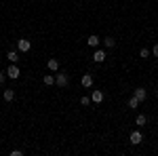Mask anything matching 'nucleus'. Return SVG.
<instances>
[{"instance_id": "1", "label": "nucleus", "mask_w": 158, "mask_h": 156, "mask_svg": "<svg viewBox=\"0 0 158 156\" xmlns=\"http://www.w3.org/2000/svg\"><path fill=\"white\" fill-rule=\"evenodd\" d=\"M55 84L59 86V89H65L68 84H70V76L65 72H57V76H55Z\"/></svg>"}, {"instance_id": "2", "label": "nucleus", "mask_w": 158, "mask_h": 156, "mask_svg": "<svg viewBox=\"0 0 158 156\" xmlns=\"http://www.w3.org/2000/svg\"><path fill=\"white\" fill-rule=\"evenodd\" d=\"M32 48V42L27 40V38H21V40H17V51L19 53H27Z\"/></svg>"}, {"instance_id": "3", "label": "nucleus", "mask_w": 158, "mask_h": 156, "mask_svg": "<svg viewBox=\"0 0 158 156\" xmlns=\"http://www.w3.org/2000/svg\"><path fill=\"white\" fill-rule=\"evenodd\" d=\"M19 68H17V65H15V63H13V65H9V68H6V76H9V78H11V80H17V78H19Z\"/></svg>"}, {"instance_id": "4", "label": "nucleus", "mask_w": 158, "mask_h": 156, "mask_svg": "<svg viewBox=\"0 0 158 156\" xmlns=\"http://www.w3.org/2000/svg\"><path fill=\"white\" fill-rule=\"evenodd\" d=\"M129 139H131V144H133V145H139L141 141H143V135H141V131H133Z\"/></svg>"}, {"instance_id": "5", "label": "nucleus", "mask_w": 158, "mask_h": 156, "mask_svg": "<svg viewBox=\"0 0 158 156\" xmlns=\"http://www.w3.org/2000/svg\"><path fill=\"white\" fill-rule=\"evenodd\" d=\"M93 61H95V63H103V61H106V51H103V48H97L95 55H93Z\"/></svg>"}, {"instance_id": "6", "label": "nucleus", "mask_w": 158, "mask_h": 156, "mask_svg": "<svg viewBox=\"0 0 158 156\" xmlns=\"http://www.w3.org/2000/svg\"><path fill=\"white\" fill-rule=\"evenodd\" d=\"M2 97H4L6 103H11L13 99H15V91H13V89H4V91H2Z\"/></svg>"}, {"instance_id": "7", "label": "nucleus", "mask_w": 158, "mask_h": 156, "mask_svg": "<svg viewBox=\"0 0 158 156\" xmlns=\"http://www.w3.org/2000/svg\"><path fill=\"white\" fill-rule=\"evenodd\" d=\"M86 44L91 48H97V44H99V36H95V34H91V36L86 38Z\"/></svg>"}, {"instance_id": "8", "label": "nucleus", "mask_w": 158, "mask_h": 156, "mask_svg": "<svg viewBox=\"0 0 158 156\" xmlns=\"http://www.w3.org/2000/svg\"><path fill=\"white\" fill-rule=\"evenodd\" d=\"M80 84H82L85 89L93 86V76H91V74H85V76H82V80H80Z\"/></svg>"}, {"instance_id": "9", "label": "nucleus", "mask_w": 158, "mask_h": 156, "mask_svg": "<svg viewBox=\"0 0 158 156\" xmlns=\"http://www.w3.org/2000/svg\"><path fill=\"white\" fill-rule=\"evenodd\" d=\"M91 99H93V103H101L103 101V93L101 91H93L91 93Z\"/></svg>"}, {"instance_id": "10", "label": "nucleus", "mask_w": 158, "mask_h": 156, "mask_svg": "<svg viewBox=\"0 0 158 156\" xmlns=\"http://www.w3.org/2000/svg\"><path fill=\"white\" fill-rule=\"evenodd\" d=\"M47 65H49L51 72H57V70H59V59H55V57H53V59H49V63H47Z\"/></svg>"}, {"instance_id": "11", "label": "nucleus", "mask_w": 158, "mask_h": 156, "mask_svg": "<svg viewBox=\"0 0 158 156\" xmlns=\"http://www.w3.org/2000/svg\"><path fill=\"white\" fill-rule=\"evenodd\" d=\"M6 57H9L11 63H17V61H19V51H9V53H6Z\"/></svg>"}, {"instance_id": "12", "label": "nucleus", "mask_w": 158, "mask_h": 156, "mask_svg": "<svg viewBox=\"0 0 158 156\" xmlns=\"http://www.w3.org/2000/svg\"><path fill=\"white\" fill-rule=\"evenodd\" d=\"M135 97H137L139 101H143V99H146V97H148L146 89H141V86H139V89H135Z\"/></svg>"}, {"instance_id": "13", "label": "nucleus", "mask_w": 158, "mask_h": 156, "mask_svg": "<svg viewBox=\"0 0 158 156\" xmlns=\"http://www.w3.org/2000/svg\"><path fill=\"white\" fill-rule=\"evenodd\" d=\"M42 82L47 84V86H53V84H55V76H53V74H47V76L42 78Z\"/></svg>"}, {"instance_id": "14", "label": "nucleus", "mask_w": 158, "mask_h": 156, "mask_svg": "<svg viewBox=\"0 0 158 156\" xmlns=\"http://www.w3.org/2000/svg\"><path fill=\"white\" fill-rule=\"evenodd\" d=\"M103 44H106V48H114L116 47V40H114L112 36H108L106 40H103Z\"/></svg>"}, {"instance_id": "15", "label": "nucleus", "mask_w": 158, "mask_h": 156, "mask_svg": "<svg viewBox=\"0 0 158 156\" xmlns=\"http://www.w3.org/2000/svg\"><path fill=\"white\" fill-rule=\"evenodd\" d=\"M139 103H141V101H139V99H137L135 95L129 99V108H133V110H135V108H139Z\"/></svg>"}, {"instance_id": "16", "label": "nucleus", "mask_w": 158, "mask_h": 156, "mask_svg": "<svg viewBox=\"0 0 158 156\" xmlns=\"http://www.w3.org/2000/svg\"><path fill=\"white\" fill-rule=\"evenodd\" d=\"M146 122H148V118L143 116V114H139V116H137V120H135V124H139V127H143Z\"/></svg>"}, {"instance_id": "17", "label": "nucleus", "mask_w": 158, "mask_h": 156, "mask_svg": "<svg viewBox=\"0 0 158 156\" xmlns=\"http://www.w3.org/2000/svg\"><path fill=\"white\" fill-rule=\"evenodd\" d=\"M150 53H152L150 48H141V51H139V55H141L143 59H148V57H150Z\"/></svg>"}, {"instance_id": "18", "label": "nucleus", "mask_w": 158, "mask_h": 156, "mask_svg": "<svg viewBox=\"0 0 158 156\" xmlns=\"http://www.w3.org/2000/svg\"><path fill=\"white\" fill-rule=\"evenodd\" d=\"M91 101H93L91 97H82V99H80V103H82V106H91Z\"/></svg>"}, {"instance_id": "19", "label": "nucleus", "mask_w": 158, "mask_h": 156, "mask_svg": "<svg viewBox=\"0 0 158 156\" xmlns=\"http://www.w3.org/2000/svg\"><path fill=\"white\" fill-rule=\"evenodd\" d=\"M21 154H23V150H13L11 152V156H21Z\"/></svg>"}, {"instance_id": "20", "label": "nucleus", "mask_w": 158, "mask_h": 156, "mask_svg": "<svg viewBox=\"0 0 158 156\" xmlns=\"http://www.w3.org/2000/svg\"><path fill=\"white\" fill-rule=\"evenodd\" d=\"M152 55H154V57H158V44H154V47H152Z\"/></svg>"}, {"instance_id": "21", "label": "nucleus", "mask_w": 158, "mask_h": 156, "mask_svg": "<svg viewBox=\"0 0 158 156\" xmlns=\"http://www.w3.org/2000/svg\"><path fill=\"white\" fill-rule=\"evenodd\" d=\"M4 78H6V72H0V82H4Z\"/></svg>"}, {"instance_id": "22", "label": "nucleus", "mask_w": 158, "mask_h": 156, "mask_svg": "<svg viewBox=\"0 0 158 156\" xmlns=\"http://www.w3.org/2000/svg\"><path fill=\"white\" fill-rule=\"evenodd\" d=\"M0 89H2V82H0Z\"/></svg>"}, {"instance_id": "23", "label": "nucleus", "mask_w": 158, "mask_h": 156, "mask_svg": "<svg viewBox=\"0 0 158 156\" xmlns=\"http://www.w3.org/2000/svg\"><path fill=\"white\" fill-rule=\"evenodd\" d=\"M156 93H158V89H156Z\"/></svg>"}]
</instances>
